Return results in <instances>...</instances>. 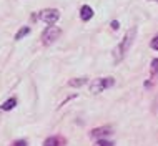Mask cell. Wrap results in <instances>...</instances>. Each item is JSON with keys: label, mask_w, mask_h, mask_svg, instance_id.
Listing matches in <instances>:
<instances>
[{"label": "cell", "mask_w": 158, "mask_h": 146, "mask_svg": "<svg viewBox=\"0 0 158 146\" xmlns=\"http://www.w3.org/2000/svg\"><path fill=\"white\" fill-rule=\"evenodd\" d=\"M95 146H113V141H108V140H105V138H98Z\"/></svg>", "instance_id": "8fae6325"}, {"label": "cell", "mask_w": 158, "mask_h": 146, "mask_svg": "<svg viewBox=\"0 0 158 146\" xmlns=\"http://www.w3.org/2000/svg\"><path fill=\"white\" fill-rule=\"evenodd\" d=\"M152 48H153V50L158 48V37H156V35L152 38Z\"/></svg>", "instance_id": "5bb4252c"}, {"label": "cell", "mask_w": 158, "mask_h": 146, "mask_svg": "<svg viewBox=\"0 0 158 146\" xmlns=\"http://www.w3.org/2000/svg\"><path fill=\"white\" fill-rule=\"evenodd\" d=\"M135 35H136V28H130L128 32L125 33V37H123V40H122V43L117 47V48L113 50V60L115 62H122L123 57L127 55V51L131 48V43H133V40H135Z\"/></svg>", "instance_id": "6da1fadb"}, {"label": "cell", "mask_w": 158, "mask_h": 146, "mask_svg": "<svg viewBox=\"0 0 158 146\" xmlns=\"http://www.w3.org/2000/svg\"><path fill=\"white\" fill-rule=\"evenodd\" d=\"M37 18L42 20V22H45V23H48V25H52L60 18V14H58L57 8H45V10L38 12Z\"/></svg>", "instance_id": "277c9868"}, {"label": "cell", "mask_w": 158, "mask_h": 146, "mask_svg": "<svg viewBox=\"0 0 158 146\" xmlns=\"http://www.w3.org/2000/svg\"><path fill=\"white\" fill-rule=\"evenodd\" d=\"M10 146H28V144H27V141H25V140H17Z\"/></svg>", "instance_id": "4fadbf2b"}, {"label": "cell", "mask_w": 158, "mask_h": 146, "mask_svg": "<svg viewBox=\"0 0 158 146\" xmlns=\"http://www.w3.org/2000/svg\"><path fill=\"white\" fill-rule=\"evenodd\" d=\"M112 128L110 126H100V128H95V130L90 131V138L93 140H98V138H105V136H110L112 135Z\"/></svg>", "instance_id": "5b68a950"}, {"label": "cell", "mask_w": 158, "mask_h": 146, "mask_svg": "<svg viewBox=\"0 0 158 146\" xmlns=\"http://www.w3.org/2000/svg\"><path fill=\"white\" fill-rule=\"evenodd\" d=\"M30 33V27H22L17 32V35H15V40H22V38L25 37V35H28Z\"/></svg>", "instance_id": "9c48e42d"}, {"label": "cell", "mask_w": 158, "mask_h": 146, "mask_svg": "<svg viewBox=\"0 0 158 146\" xmlns=\"http://www.w3.org/2000/svg\"><path fill=\"white\" fill-rule=\"evenodd\" d=\"M15 105H17V100H15V98H10V100H7V101L3 103L2 106H0V110H2V111L14 110V108H15Z\"/></svg>", "instance_id": "52a82bcc"}, {"label": "cell", "mask_w": 158, "mask_h": 146, "mask_svg": "<svg viewBox=\"0 0 158 146\" xmlns=\"http://www.w3.org/2000/svg\"><path fill=\"white\" fill-rule=\"evenodd\" d=\"M110 27H112V30H117L118 27H120V23H118L117 20H113V22H112V25H110Z\"/></svg>", "instance_id": "9a60e30c"}, {"label": "cell", "mask_w": 158, "mask_h": 146, "mask_svg": "<svg viewBox=\"0 0 158 146\" xmlns=\"http://www.w3.org/2000/svg\"><path fill=\"white\" fill-rule=\"evenodd\" d=\"M115 85V80L112 78V76H106V78H95L90 83V91L93 93V95H98V93L105 91L106 88L113 87Z\"/></svg>", "instance_id": "3957f363"}, {"label": "cell", "mask_w": 158, "mask_h": 146, "mask_svg": "<svg viewBox=\"0 0 158 146\" xmlns=\"http://www.w3.org/2000/svg\"><path fill=\"white\" fill-rule=\"evenodd\" d=\"M80 17H82L83 22H87V20H90L93 17V8L88 7V5H83L82 8H80Z\"/></svg>", "instance_id": "8992f818"}, {"label": "cell", "mask_w": 158, "mask_h": 146, "mask_svg": "<svg viewBox=\"0 0 158 146\" xmlns=\"http://www.w3.org/2000/svg\"><path fill=\"white\" fill-rule=\"evenodd\" d=\"M44 146H62V144H60V140L52 136V138H47L44 141Z\"/></svg>", "instance_id": "30bf717a"}, {"label": "cell", "mask_w": 158, "mask_h": 146, "mask_svg": "<svg viewBox=\"0 0 158 146\" xmlns=\"http://www.w3.org/2000/svg\"><path fill=\"white\" fill-rule=\"evenodd\" d=\"M60 33H62V30L58 28L55 23L48 25V27L44 30V33H42V43H44L45 47H50L52 43L57 42V38L60 37Z\"/></svg>", "instance_id": "7a4b0ae2"}, {"label": "cell", "mask_w": 158, "mask_h": 146, "mask_svg": "<svg viewBox=\"0 0 158 146\" xmlns=\"http://www.w3.org/2000/svg\"><path fill=\"white\" fill-rule=\"evenodd\" d=\"M156 67H158V60L155 58V60L152 62V76H155V75H156Z\"/></svg>", "instance_id": "7c38bea8"}, {"label": "cell", "mask_w": 158, "mask_h": 146, "mask_svg": "<svg viewBox=\"0 0 158 146\" xmlns=\"http://www.w3.org/2000/svg\"><path fill=\"white\" fill-rule=\"evenodd\" d=\"M87 83V78L85 76H82V78H73V80H70L68 81V87H83V85Z\"/></svg>", "instance_id": "ba28073f"}]
</instances>
